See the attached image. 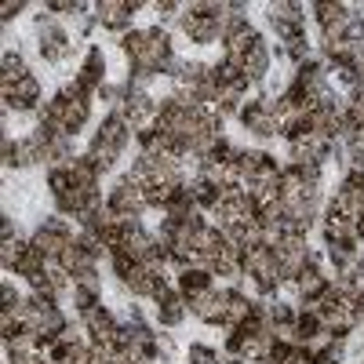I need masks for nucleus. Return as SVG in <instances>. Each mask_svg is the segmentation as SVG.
<instances>
[{"mask_svg": "<svg viewBox=\"0 0 364 364\" xmlns=\"http://www.w3.org/2000/svg\"><path fill=\"white\" fill-rule=\"evenodd\" d=\"M73 245L70 240V233H66V226L58 223V219H51V223H44L41 226V233H37V240H33V248L48 259V262H58L66 255V248Z\"/></svg>", "mask_w": 364, "mask_h": 364, "instance_id": "nucleus-1", "label": "nucleus"}, {"mask_svg": "<svg viewBox=\"0 0 364 364\" xmlns=\"http://www.w3.org/2000/svg\"><path fill=\"white\" fill-rule=\"evenodd\" d=\"M230 295L233 291H215V288H208L204 295L190 299V310L204 321H226V310H230Z\"/></svg>", "mask_w": 364, "mask_h": 364, "instance_id": "nucleus-2", "label": "nucleus"}, {"mask_svg": "<svg viewBox=\"0 0 364 364\" xmlns=\"http://www.w3.org/2000/svg\"><path fill=\"white\" fill-rule=\"evenodd\" d=\"M41 26H44V37H41V55L48 58V63H63V58L70 55V41H66V33L58 29L51 18H44L41 15Z\"/></svg>", "mask_w": 364, "mask_h": 364, "instance_id": "nucleus-3", "label": "nucleus"}, {"mask_svg": "<svg viewBox=\"0 0 364 364\" xmlns=\"http://www.w3.org/2000/svg\"><path fill=\"white\" fill-rule=\"evenodd\" d=\"M37 95H41V84L33 77H22L18 84H4V99L15 109H29V106L37 102Z\"/></svg>", "mask_w": 364, "mask_h": 364, "instance_id": "nucleus-4", "label": "nucleus"}, {"mask_svg": "<svg viewBox=\"0 0 364 364\" xmlns=\"http://www.w3.org/2000/svg\"><path fill=\"white\" fill-rule=\"evenodd\" d=\"M95 142H102V146H109V149H117V154H120V149L128 146V120L124 117H109L106 124L99 128V139Z\"/></svg>", "mask_w": 364, "mask_h": 364, "instance_id": "nucleus-5", "label": "nucleus"}, {"mask_svg": "<svg viewBox=\"0 0 364 364\" xmlns=\"http://www.w3.org/2000/svg\"><path fill=\"white\" fill-rule=\"evenodd\" d=\"M182 295L186 299H197V295H204L208 288H211V269H204V266H197V269H182Z\"/></svg>", "mask_w": 364, "mask_h": 364, "instance_id": "nucleus-6", "label": "nucleus"}, {"mask_svg": "<svg viewBox=\"0 0 364 364\" xmlns=\"http://www.w3.org/2000/svg\"><path fill=\"white\" fill-rule=\"evenodd\" d=\"M102 66H106V63H102V51L95 48V51L87 55V63H84V70H80V80H77L84 95H87V91H95V87H99V80H102Z\"/></svg>", "mask_w": 364, "mask_h": 364, "instance_id": "nucleus-7", "label": "nucleus"}, {"mask_svg": "<svg viewBox=\"0 0 364 364\" xmlns=\"http://www.w3.org/2000/svg\"><path fill=\"white\" fill-rule=\"evenodd\" d=\"M240 70H245V77H248V80H259V77L269 70V51H266V44H262V41L248 51V58L240 63Z\"/></svg>", "mask_w": 364, "mask_h": 364, "instance_id": "nucleus-8", "label": "nucleus"}, {"mask_svg": "<svg viewBox=\"0 0 364 364\" xmlns=\"http://www.w3.org/2000/svg\"><path fill=\"white\" fill-rule=\"evenodd\" d=\"M299 291L306 295L310 302H314V299H321V295L328 291V281L321 277V269H317V266H306V269L299 273Z\"/></svg>", "mask_w": 364, "mask_h": 364, "instance_id": "nucleus-9", "label": "nucleus"}, {"mask_svg": "<svg viewBox=\"0 0 364 364\" xmlns=\"http://www.w3.org/2000/svg\"><path fill=\"white\" fill-rule=\"evenodd\" d=\"M135 8H139L135 0H120V4H113V0H109V4H99V18H102L106 26H124V18H128Z\"/></svg>", "mask_w": 364, "mask_h": 364, "instance_id": "nucleus-10", "label": "nucleus"}, {"mask_svg": "<svg viewBox=\"0 0 364 364\" xmlns=\"http://www.w3.org/2000/svg\"><path fill=\"white\" fill-rule=\"evenodd\" d=\"M157 314H161V324H178V321H182V295L171 291V295L161 302Z\"/></svg>", "mask_w": 364, "mask_h": 364, "instance_id": "nucleus-11", "label": "nucleus"}, {"mask_svg": "<svg viewBox=\"0 0 364 364\" xmlns=\"http://www.w3.org/2000/svg\"><path fill=\"white\" fill-rule=\"evenodd\" d=\"M22 77H29L26 73V63L18 55H4V84H18Z\"/></svg>", "mask_w": 364, "mask_h": 364, "instance_id": "nucleus-12", "label": "nucleus"}, {"mask_svg": "<svg viewBox=\"0 0 364 364\" xmlns=\"http://www.w3.org/2000/svg\"><path fill=\"white\" fill-rule=\"evenodd\" d=\"M26 252H29V248L22 245V240H11V237H8V240H4V266H18Z\"/></svg>", "mask_w": 364, "mask_h": 364, "instance_id": "nucleus-13", "label": "nucleus"}, {"mask_svg": "<svg viewBox=\"0 0 364 364\" xmlns=\"http://www.w3.org/2000/svg\"><path fill=\"white\" fill-rule=\"evenodd\" d=\"M190 360H193V364H219V357L211 353L208 346H193V350H190Z\"/></svg>", "mask_w": 364, "mask_h": 364, "instance_id": "nucleus-14", "label": "nucleus"}, {"mask_svg": "<svg viewBox=\"0 0 364 364\" xmlns=\"http://www.w3.org/2000/svg\"><path fill=\"white\" fill-rule=\"evenodd\" d=\"M22 11V4H18V0H15V4H4V18H15Z\"/></svg>", "mask_w": 364, "mask_h": 364, "instance_id": "nucleus-15", "label": "nucleus"}]
</instances>
